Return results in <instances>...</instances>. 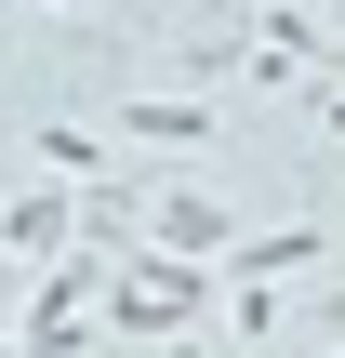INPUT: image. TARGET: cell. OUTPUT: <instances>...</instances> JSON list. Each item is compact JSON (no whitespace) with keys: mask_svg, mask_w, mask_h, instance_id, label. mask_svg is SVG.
Instances as JSON below:
<instances>
[{"mask_svg":"<svg viewBox=\"0 0 345 358\" xmlns=\"http://www.w3.org/2000/svg\"><path fill=\"white\" fill-rule=\"evenodd\" d=\"M199 266H213V252H199ZM199 266H186V252H160V239H146V252H120V279H106V319H120L133 345H160V332H186L199 306H226V292H213Z\"/></svg>","mask_w":345,"mask_h":358,"instance_id":"6da1fadb","label":"cell"},{"mask_svg":"<svg viewBox=\"0 0 345 358\" xmlns=\"http://www.w3.org/2000/svg\"><path fill=\"white\" fill-rule=\"evenodd\" d=\"M80 213H93V186H80V173H53V186H27V199L0 213V239H13V252H66V239H80Z\"/></svg>","mask_w":345,"mask_h":358,"instance_id":"7a4b0ae2","label":"cell"},{"mask_svg":"<svg viewBox=\"0 0 345 358\" xmlns=\"http://www.w3.org/2000/svg\"><path fill=\"white\" fill-rule=\"evenodd\" d=\"M146 239H160V252H239L226 199H199V186H146Z\"/></svg>","mask_w":345,"mask_h":358,"instance_id":"3957f363","label":"cell"},{"mask_svg":"<svg viewBox=\"0 0 345 358\" xmlns=\"http://www.w3.org/2000/svg\"><path fill=\"white\" fill-rule=\"evenodd\" d=\"M106 120H120L133 146H213V106H199V93H120Z\"/></svg>","mask_w":345,"mask_h":358,"instance_id":"277c9868","label":"cell"},{"mask_svg":"<svg viewBox=\"0 0 345 358\" xmlns=\"http://www.w3.org/2000/svg\"><path fill=\"white\" fill-rule=\"evenodd\" d=\"M319 266V226H266V239H239V279H306Z\"/></svg>","mask_w":345,"mask_h":358,"instance_id":"5b68a950","label":"cell"},{"mask_svg":"<svg viewBox=\"0 0 345 358\" xmlns=\"http://www.w3.org/2000/svg\"><path fill=\"white\" fill-rule=\"evenodd\" d=\"M40 159H53V173H106V133H93V120H40Z\"/></svg>","mask_w":345,"mask_h":358,"instance_id":"8992f818","label":"cell"},{"mask_svg":"<svg viewBox=\"0 0 345 358\" xmlns=\"http://www.w3.org/2000/svg\"><path fill=\"white\" fill-rule=\"evenodd\" d=\"M13 306H27V252L0 239V332H13Z\"/></svg>","mask_w":345,"mask_h":358,"instance_id":"52a82bcc","label":"cell"},{"mask_svg":"<svg viewBox=\"0 0 345 358\" xmlns=\"http://www.w3.org/2000/svg\"><path fill=\"white\" fill-rule=\"evenodd\" d=\"M319 120H332V133H345V80H332V93H319Z\"/></svg>","mask_w":345,"mask_h":358,"instance_id":"ba28073f","label":"cell"},{"mask_svg":"<svg viewBox=\"0 0 345 358\" xmlns=\"http://www.w3.org/2000/svg\"><path fill=\"white\" fill-rule=\"evenodd\" d=\"M53 13H80V0H53Z\"/></svg>","mask_w":345,"mask_h":358,"instance_id":"9c48e42d","label":"cell"},{"mask_svg":"<svg viewBox=\"0 0 345 358\" xmlns=\"http://www.w3.org/2000/svg\"><path fill=\"white\" fill-rule=\"evenodd\" d=\"M253 358H279V345H253Z\"/></svg>","mask_w":345,"mask_h":358,"instance_id":"30bf717a","label":"cell"},{"mask_svg":"<svg viewBox=\"0 0 345 358\" xmlns=\"http://www.w3.org/2000/svg\"><path fill=\"white\" fill-rule=\"evenodd\" d=\"M332 358H345V345H332Z\"/></svg>","mask_w":345,"mask_h":358,"instance_id":"8fae6325","label":"cell"}]
</instances>
